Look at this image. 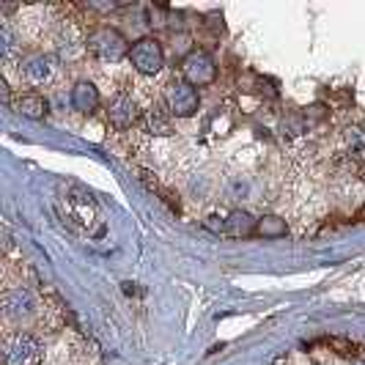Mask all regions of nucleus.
Masks as SVG:
<instances>
[{
    "label": "nucleus",
    "mask_w": 365,
    "mask_h": 365,
    "mask_svg": "<svg viewBox=\"0 0 365 365\" xmlns=\"http://www.w3.org/2000/svg\"><path fill=\"white\" fill-rule=\"evenodd\" d=\"M354 222H365V203L354 212Z\"/></svg>",
    "instance_id": "f3484780"
},
{
    "label": "nucleus",
    "mask_w": 365,
    "mask_h": 365,
    "mask_svg": "<svg viewBox=\"0 0 365 365\" xmlns=\"http://www.w3.org/2000/svg\"><path fill=\"white\" fill-rule=\"evenodd\" d=\"M163 102L176 118H190L201 108V96L195 91V86H190L184 77H173V80L165 83Z\"/></svg>",
    "instance_id": "f03ea898"
},
{
    "label": "nucleus",
    "mask_w": 365,
    "mask_h": 365,
    "mask_svg": "<svg viewBox=\"0 0 365 365\" xmlns=\"http://www.w3.org/2000/svg\"><path fill=\"white\" fill-rule=\"evenodd\" d=\"M41 360V344L31 332H19L6 344V365H36Z\"/></svg>",
    "instance_id": "6e6552de"
},
{
    "label": "nucleus",
    "mask_w": 365,
    "mask_h": 365,
    "mask_svg": "<svg viewBox=\"0 0 365 365\" xmlns=\"http://www.w3.org/2000/svg\"><path fill=\"white\" fill-rule=\"evenodd\" d=\"M256 234L264 239H280L289 234V225L277 215H264L261 220H256Z\"/></svg>",
    "instance_id": "ddd939ff"
},
{
    "label": "nucleus",
    "mask_w": 365,
    "mask_h": 365,
    "mask_svg": "<svg viewBox=\"0 0 365 365\" xmlns=\"http://www.w3.org/2000/svg\"><path fill=\"white\" fill-rule=\"evenodd\" d=\"M86 50H88L93 58L105 61V63H118L124 55L129 58L127 38L121 36L115 28H110V25L93 28L91 34L86 36Z\"/></svg>",
    "instance_id": "f257e3e1"
},
{
    "label": "nucleus",
    "mask_w": 365,
    "mask_h": 365,
    "mask_svg": "<svg viewBox=\"0 0 365 365\" xmlns=\"http://www.w3.org/2000/svg\"><path fill=\"white\" fill-rule=\"evenodd\" d=\"M58 61H55L53 55H28L25 61H22V66H19V74H22V80L28 83V86H50L55 77H58Z\"/></svg>",
    "instance_id": "0eeeda50"
},
{
    "label": "nucleus",
    "mask_w": 365,
    "mask_h": 365,
    "mask_svg": "<svg viewBox=\"0 0 365 365\" xmlns=\"http://www.w3.org/2000/svg\"><path fill=\"white\" fill-rule=\"evenodd\" d=\"M250 192H253V187H250V182L247 179H231L228 182V195L234 198V201H242V198H250Z\"/></svg>",
    "instance_id": "2eb2a0df"
},
{
    "label": "nucleus",
    "mask_w": 365,
    "mask_h": 365,
    "mask_svg": "<svg viewBox=\"0 0 365 365\" xmlns=\"http://www.w3.org/2000/svg\"><path fill=\"white\" fill-rule=\"evenodd\" d=\"M143 121V113L138 108V102L132 99V93L118 91L113 99L108 102V124L115 132H129L135 124Z\"/></svg>",
    "instance_id": "39448f33"
},
{
    "label": "nucleus",
    "mask_w": 365,
    "mask_h": 365,
    "mask_svg": "<svg viewBox=\"0 0 365 365\" xmlns=\"http://www.w3.org/2000/svg\"><path fill=\"white\" fill-rule=\"evenodd\" d=\"M203 25L215 34V36H220V34H225V19H222V14L220 11H212V14H206L203 17Z\"/></svg>",
    "instance_id": "dca6fc26"
},
{
    "label": "nucleus",
    "mask_w": 365,
    "mask_h": 365,
    "mask_svg": "<svg viewBox=\"0 0 365 365\" xmlns=\"http://www.w3.org/2000/svg\"><path fill=\"white\" fill-rule=\"evenodd\" d=\"M47 108H50V102L44 99V93H38V91L19 93V99H17L19 115H25V118H44V115H47Z\"/></svg>",
    "instance_id": "f8f14e48"
},
{
    "label": "nucleus",
    "mask_w": 365,
    "mask_h": 365,
    "mask_svg": "<svg viewBox=\"0 0 365 365\" xmlns=\"http://www.w3.org/2000/svg\"><path fill=\"white\" fill-rule=\"evenodd\" d=\"M250 234H256V220L247 212L234 209L225 215V234L222 237H250Z\"/></svg>",
    "instance_id": "9b49d317"
},
{
    "label": "nucleus",
    "mask_w": 365,
    "mask_h": 365,
    "mask_svg": "<svg viewBox=\"0 0 365 365\" xmlns=\"http://www.w3.org/2000/svg\"><path fill=\"white\" fill-rule=\"evenodd\" d=\"M66 220H69V225L91 234V222H99V209L91 201V195H86L83 190H72L66 195Z\"/></svg>",
    "instance_id": "423d86ee"
},
{
    "label": "nucleus",
    "mask_w": 365,
    "mask_h": 365,
    "mask_svg": "<svg viewBox=\"0 0 365 365\" xmlns=\"http://www.w3.org/2000/svg\"><path fill=\"white\" fill-rule=\"evenodd\" d=\"M143 124H146V132H151V135L168 138V135H173V113L168 110L165 102L154 99L146 113H143Z\"/></svg>",
    "instance_id": "1a4fd4ad"
},
{
    "label": "nucleus",
    "mask_w": 365,
    "mask_h": 365,
    "mask_svg": "<svg viewBox=\"0 0 365 365\" xmlns=\"http://www.w3.org/2000/svg\"><path fill=\"white\" fill-rule=\"evenodd\" d=\"M324 346L332 349V351L341 354V357H354V354L360 351V346H357L354 341H346V338H327Z\"/></svg>",
    "instance_id": "4468645a"
},
{
    "label": "nucleus",
    "mask_w": 365,
    "mask_h": 365,
    "mask_svg": "<svg viewBox=\"0 0 365 365\" xmlns=\"http://www.w3.org/2000/svg\"><path fill=\"white\" fill-rule=\"evenodd\" d=\"M354 365H365V363H354Z\"/></svg>",
    "instance_id": "a211bd4d"
},
{
    "label": "nucleus",
    "mask_w": 365,
    "mask_h": 365,
    "mask_svg": "<svg viewBox=\"0 0 365 365\" xmlns=\"http://www.w3.org/2000/svg\"><path fill=\"white\" fill-rule=\"evenodd\" d=\"M129 63H132V69H135L138 74L154 77L157 72H163V66H165L163 44L151 36L135 41V44L129 47Z\"/></svg>",
    "instance_id": "7ed1b4c3"
},
{
    "label": "nucleus",
    "mask_w": 365,
    "mask_h": 365,
    "mask_svg": "<svg viewBox=\"0 0 365 365\" xmlns=\"http://www.w3.org/2000/svg\"><path fill=\"white\" fill-rule=\"evenodd\" d=\"M182 77L190 86H195V88L212 86L217 80V63H215V58L206 50H192L182 61Z\"/></svg>",
    "instance_id": "20e7f679"
},
{
    "label": "nucleus",
    "mask_w": 365,
    "mask_h": 365,
    "mask_svg": "<svg viewBox=\"0 0 365 365\" xmlns=\"http://www.w3.org/2000/svg\"><path fill=\"white\" fill-rule=\"evenodd\" d=\"M69 102H72V108L77 110V113L91 115L93 110L99 108L102 96H99V88H96L93 83H88V80H80V83H74V86H72Z\"/></svg>",
    "instance_id": "9d476101"
}]
</instances>
